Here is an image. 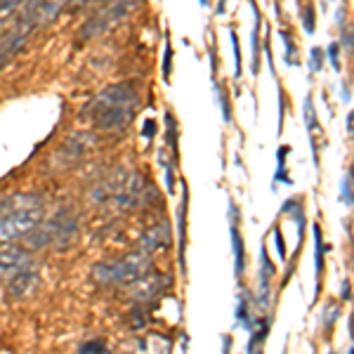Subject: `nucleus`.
<instances>
[{
  "instance_id": "1",
  "label": "nucleus",
  "mask_w": 354,
  "mask_h": 354,
  "mask_svg": "<svg viewBox=\"0 0 354 354\" xmlns=\"http://www.w3.org/2000/svg\"><path fill=\"white\" fill-rule=\"evenodd\" d=\"M137 104H140V93H137V88L133 83L125 81V83H116L102 90V93L85 106L83 113L93 118L95 128L118 130L133 121Z\"/></svg>"
},
{
  "instance_id": "2",
  "label": "nucleus",
  "mask_w": 354,
  "mask_h": 354,
  "mask_svg": "<svg viewBox=\"0 0 354 354\" xmlns=\"http://www.w3.org/2000/svg\"><path fill=\"white\" fill-rule=\"evenodd\" d=\"M151 270V255L147 253H128L118 260L100 262L93 267V277L100 283H111V286H130L133 281Z\"/></svg>"
},
{
  "instance_id": "3",
  "label": "nucleus",
  "mask_w": 354,
  "mask_h": 354,
  "mask_svg": "<svg viewBox=\"0 0 354 354\" xmlns=\"http://www.w3.org/2000/svg\"><path fill=\"white\" fill-rule=\"evenodd\" d=\"M76 232H78L76 218L68 210H64V213H57L50 222H45L43 227L41 225L33 227L24 239L31 248H48V245H66L76 236Z\"/></svg>"
},
{
  "instance_id": "4",
  "label": "nucleus",
  "mask_w": 354,
  "mask_h": 354,
  "mask_svg": "<svg viewBox=\"0 0 354 354\" xmlns=\"http://www.w3.org/2000/svg\"><path fill=\"white\" fill-rule=\"evenodd\" d=\"M137 5H140V0H111L109 5H104L100 12H95L85 21L81 28V38H95V36H102V33L111 31L113 26H118L125 17L133 12Z\"/></svg>"
},
{
  "instance_id": "5",
  "label": "nucleus",
  "mask_w": 354,
  "mask_h": 354,
  "mask_svg": "<svg viewBox=\"0 0 354 354\" xmlns=\"http://www.w3.org/2000/svg\"><path fill=\"white\" fill-rule=\"evenodd\" d=\"M43 215H45L43 203L15 210V213L8 215H0V243H15L19 239H24L33 227L41 225Z\"/></svg>"
},
{
  "instance_id": "6",
  "label": "nucleus",
  "mask_w": 354,
  "mask_h": 354,
  "mask_svg": "<svg viewBox=\"0 0 354 354\" xmlns=\"http://www.w3.org/2000/svg\"><path fill=\"white\" fill-rule=\"evenodd\" d=\"M168 283H170V279L168 277H163L161 272H147V274H142L137 281H133L130 286H125L128 288V298L130 300H135V302H149V300H156L158 295H161V290L168 288Z\"/></svg>"
},
{
  "instance_id": "7",
  "label": "nucleus",
  "mask_w": 354,
  "mask_h": 354,
  "mask_svg": "<svg viewBox=\"0 0 354 354\" xmlns=\"http://www.w3.org/2000/svg\"><path fill=\"white\" fill-rule=\"evenodd\" d=\"M31 267V253L21 245L3 243L0 248V279H12Z\"/></svg>"
},
{
  "instance_id": "8",
  "label": "nucleus",
  "mask_w": 354,
  "mask_h": 354,
  "mask_svg": "<svg viewBox=\"0 0 354 354\" xmlns=\"http://www.w3.org/2000/svg\"><path fill=\"white\" fill-rule=\"evenodd\" d=\"M170 225L168 222H158V225L149 227L145 234L140 236V241H137V250L140 253H158V250H165L170 245Z\"/></svg>"
},
{
  "instance_id": "9",
  "label": "nucleus",
  "mask_w": 354,
  "mask_h": 354,
  "mask_svg": "<svg viewBox=\"0 0 354 354\" xmlns=\"http://www.w3.org/2000/svg\"><path fill=\"white\" fill-rule=\"evenodd\" d=\"M38 286H41V274L33 270V267H28V270L19 272L17 277L10 279L8 295L12 300H21V298H28Z\"/></svg>"
},
{
  "instance_id": "10",
  "label": "nucleus",
  "mask_w": 354,
  "mask_h": 354,
  "mask_svg": "<svg viewBox=\"0 0 354 354\" xmlns=\"http://www.w3.org/2000/svg\"><path fill=\"white\" fill-rule=\"evenodd\" d=\"M230 234H232V253H234V272L236 277L243 274L245 267V248H243V239L239 232V210L236 205L230 201Z\"/></svg>"
},
{
  "instance_id": "11",
  "label": "nucleus",
  "mask_w": 354,
  "mask_h": 354,
  "mask_svg": "<svg viewBox=\"0 0 354 354\" xmlns=\"http://www.w3.org/2000/svg\"><path fill=\"white\" fill-rule=\"evenodd\" d=\"M187 208H189V194L187 187H182V201L177 208V258H180V267L185 272V245H187Z\"/></svg>"
},
{
  "instance_id": "12",
  "label": "nucleus",
  "mask_w": 354,
  "mask_h": 354,
  "mask_svg": "<svg viewBox=\"0 0 354 354\" xmlns=\"http://www.w3.org/2000/svg\"><path fill=\"white\" fill-rule=\"evenodd\" d=\"M170 340L158 333H151L147 338H140L135 342V354H170Z\"/></svg>"
},
{
  "instance_id": "13",
  "label": "nucleus",
  "mask_w": 354,
  "mask_h": 354,
  "mask_svg": "<svg viewBox=\"0 0 354 354\" xmlns=\"http://www.w3.org/2000/svg\"><path fill=\"white\" fill-rule=\"evenodd\" d=\"M31 205H41L38 196H33V194H10V196L0 198V215L15 213V210L21 208H31Z\"/></svg>"
},
{
  "instance_id": "14",
  "label": "nucleus",
  "mask_w": 354,
  "mask_h": 354,
  "mask_svg": "<svg viewBox=\"0 0 354 354\" xmlns=\"http://www.w3.org/2000/svg\"><path fill=\"white\" fill-rule=\"evenodd\" d=\"M274 274V265L267 258V250L262 248V255H260V307L267 305L270 300V279Z\"/></svg>"
},
{
  "instance_id": "15",
  "label": "nucleus",
  "mask_w": 354,
  "mask_h": 354,
  "mask_svg": "<svg viewBox=\"0 0 354 354\" xmlns=\"http://www.w3.org/2000/svg\"><path fill=\"white\" fill-rule=\"evenodd\" d=\"M253 298H250L248 293H241L239 295V302H236V312H234V317H236L239 324H243L245 328H253L255 319H253Z\"/></svg>"
},
{
  "instance_id": "16",
  "label": "nucleus",
  "mask_w": 354,
  "mask_h": 354,
  "mask_svg": "<svg viewBox=\"0 0 354 354\" xmlns=\"http://www.w3.org/2000/svg\"><path fill=\"white\" fill-rule=\"evenodd\" d=\"M324 239H322V227L314 225V267H317V277H322V270H324Z\"/></svg>"
},
{
  "instance_id": "17",
  "label": "nucleus",
  "mask_w": 354,
  "mask_h": 354,
  "mask_svg": "<svg viewBox=\"0 0 354 354\" xmlns=\"http://www.w3.org/2000/svg\"><path fill=\"white\" fill-rule=\"evenodd\" d=\"M340 201L350 208L352 205V170H347L340 182Z\"/></svg>"
},
{
  "instance_id": "18",
  "label": "nucleus",
  "mask_w": 354,
  "mask_h": 354,
  "mask_svg": "<svg viewBox=\"0 0 354 354\" xmlns=\"http://www.w3.org/2000/svg\"><path fill=\"white\" fill-rule=\"evenodd\" d=\"M305 125H307V130H310V133L319 128L317 111H314V104H312V97L310 95L305 97Z\"/></svg>"
},
{
  "instance_id": "19",
  "label": "nucleus",
  "mask_w": 354,
  "mask_h": 354,
  "mask_svg": "<svg viewBox=\"0 0 354 354\" xmlns=\"http://www.w3.org/2000/svg\"><path fill=\"white\" fill-rule=\"evenodd\" d=\"M281 38H283V43H286V64L295 66L298 64V50H295L293 38H290L288 31H281Z\"/></svg>"
},
{
  "instance_id": "20",
  "label": "nucleus",
  "mask_w": 354,
  "mask_h": 354,
  "mask_svg": "<svg viewBox=\"0 0 354 354\" xmlns=\"http://www.w3.org/2000/svg\"><path fill=\"white\" fill-rule=\"evenodd\" d=\"M258 31H260V15L255 10V28H253V73H258V66H260V45H258Z\"/></svg>"
},
{
  "instance_id": "21",
  "label": "nucleus",
  "mask_w": 354,
  "mask_h": 354,
  "mask_svg": "<svg viewBox=\"0 0 354 354\" xmlns=\"http://www.w3.org/2000/svg\"><path fill=\"white\" fill-rule=\"evenodd\" d=\"M230 38H232V48H234V73H236V78H239L241 76V48H239V33L230 31Z\"/></svg>"
},
{
  "instance_id": "22",
  "label": "nucleus",
  "mask_w": 354,
  "mask_h": 354,
  "mask_svg": "<svg viewBox=\"0 0 354 354\" xmlns=\"http://www.w3.org/2000/svg\"><path fill=\"white\" fill-rule=\"evenodd\" d=\"M78 354H109V350H106V345L102 340H90V342H85V345H81Z\"/></svg>"
},
{
  "instance_id": "23",
  "label": "nucleus",
  "mask_w": 354,
  "mask_h": 354,
  "mask_svg": "<svg viewBox=\"0 0 354 354\" xmlns=\"http://www.w3.org/2000/svg\"><path fill=\"white\" fill-rule=\"evenodd\" d=\"M302 28H305L307 36L314 33V8L312 5H305V10H302Z\"/></svg>"
},
{
  "instance_id": "24",
  "label": "nucleus",
  "mask_w": 354,
  "mask_h": 354,
  "mask_svg": "<svg viewBox=\"0 0 354 354\" xmlns=\"http://www.w3.org/2000/svg\"><path fill=\"white\" fill-rule=\"evenodd\" d=\"M340 45L338 43H330L328 48H326V57H328V62H330V66L335 68V71H340Z\"/></svg>"
},
{
  "instance_id": "25",
  "label": "nucleus",
  "mask_w": 354,
  "mask_h": 354,
  "mask_svg": "<svg viewBox=\"0 0 354 354\" xmlns=\"http://www.w3.org/2000/svg\"><path fill=\"white\" fill-rule=\"evenodd\" d=\"M324 66V53L319 48H312L310 50V68L312 71H319Z\"/></svg>"
},
{
  "instance_id": "26",
  "label": "nucleus",
  "mask_w": 354,
  "mask_h": 354,
  "mask_svg": "<svg viewBox=\"0 0 354 354\" xmlns=\"http://www.w3.org/2000/svg\"><path fill=\"white\" fill-rule=\"evenodd\" d=\"M170 64H173V48H170V43H165V53H163V78L165 81L170 78Z\"/></svg>"
},
{
  "instance_id": "27",
  "label": "nucleus",
  "mask_w": 354,
  "mask_h": 354,
  "mask_svg": "<svg viewBox=\"0 0 354 354\" xmlns=\"http://www.w3.org/2000/svg\"><path fill=\"white\" fill-rule=\"evenodd\" d=\"M340 48H345L347 53L352 50V28L350 26L342 28V45H340Z\"/></svg>"
},
{
  "instance_id": "28",
  "label": "nucleus",
  "mask_w": 354,
  "mask_h": 354,
  "mask_svg": "<svg viewBox=\"0 0 354 354\" xmlns=\"http://www.w3.org/2000/svg\"><path fill=\"white\" fill-rule=\"evenodd\" d=\"M274 243H277V250H279V258L286 260V248H283V236L279 232H274Z\"/></svg>"
},
{
  "instance_id": "29",
  "label": "nucleus",
  "mask_w": 354,
  "mask_h": 354,
  "mask_svg": "<svg viewBox=\"0 0 354 354\" xmlns=\"http://www.w3.org/2000/svg\"><path fill=\"white\" fill-rule=\"evenodd\" d=\"M220 102H222V111H225V123H230L232 113H230V100H227V95H220Z\"/></svg>"
},
{
  "instance_id": "30",
  "label": "nucleus",
  "mask_w": 354,
  "mask_h": 354,
  "mask_svg": "<svg viewBox=\"0 0 354 354\" xmlns=\"http://www.w3.org/2000/svg\"><path fill=\"white\" fill-rule=\"evenodd\" d=\"M350 288H352L350 279H345V281H342V290H340V298H342V300H350V298H352Z\"/></svg>"
},
{
  "instance_id": "31",
  "label": "nucleus",
  "mask_w": 354,
  "mask_h": 354,
  "mask_svg": "<svg viewBox=\"0 0 354 354\" xmlns=\"http://www.w3.org/2000/svg\"><path fill=\"white\" fill-rule=\"evenodd\" d=\"M153 135V121H147L145 123V137H151Z\"/></svg>"
},
{
  "instance_id": "32",
  "label": "nucleus",
  "mask_w": 354,
  "mask_h": 354,
  "mask_svg": "<svg viewBox=\"0 0 354 354\" xmlns=\"http://www.w3.org/2000/svg\"><path fill=\"white\" fill-rule=\"evenodd\" d=\"M342 100H345V102H350V85H342Z\"/></svg>"
},
{
  "instance_id": "33",
  "label": "nucleus",
  "mask_w": 354,
  "mask_h": 354,
  "mask_svg": "<svg viewBox=\"0 0 354 354\" xmlns=\"http://www.w3.org/2000/svg\"><path fill=\"white\" fill-rule=\"evenodd\" d=\"M347 133L352 137V113H347Z\"/></svg>"
},
{
  "instance_id": "34",
  "label": "nucleus",
  "mask_w": 354,
  "mask_h": 354,
  "mask_svg": "<svg viewBox=\"0 0 354 354\" xmlns=\"http://www.w3.org/2000/svg\"><path fill=\"white\" fill-rule=\"evenodd\" d=\"M347 354H352V345H350V347H347Z\"/></svg>"
},
{
  "instance_id": "35",
  "label": "nucleus",
  "mask_w": 354,
  "mask_h": 354,
  "mask_svg": "<svg viewBox=\"0 0 354 354\" xmlns=\"http://www.w3.org/2000/svg\"><path fill=\"white\" fill-rule=\"evenodd\" d=\"M205 3H208V0H201V5H205Z\"/></svg>"
},
{
  "instance_id": "36",
  "label": "nucleus",
  "mask_w": 354,
  "mask_h": 354,
  "mask_svg": "<svg viewBox=\"0 0 354 354\" xmlns=\"http://www.w3.org/2000/svg\"><path fill=\"white\" fill-rule=\"evenodd\" d=\"M328 354H333V352H328Z\"/></svg>"
}]
</instances>
